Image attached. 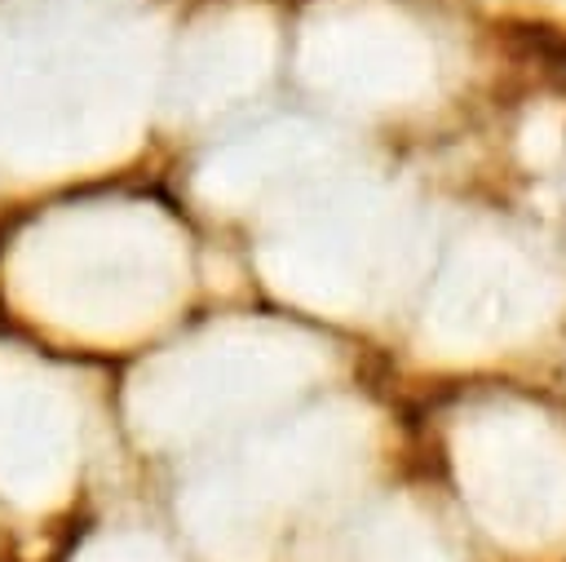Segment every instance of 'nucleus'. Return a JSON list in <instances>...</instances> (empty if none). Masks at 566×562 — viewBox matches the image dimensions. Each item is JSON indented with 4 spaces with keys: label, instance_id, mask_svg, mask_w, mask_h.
<instances>
[]
</instances>
